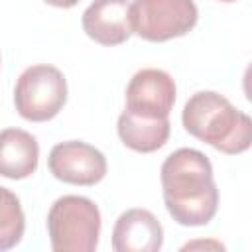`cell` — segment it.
I'll return each mask as SVG.
<instances>
[{
	"label": "cell",
	"instance_id": "1",
	"mask_svg": "<svg viewBox=\"0 0 252 252\" xmlns=\"http://www.w3.org/2000/svg\"><path fill=\"white\" fill-rule=\"evenodd\" d=\"M163 203L181 226H205L219 211V189L209 158L193 148L169 154L159 171Z\"/></svg>",
	"mask_w": 252,
	"mask_h": 252
},
{
	"label": "cell",
	"instance_id": "2",
	"mask_svg": "<svg viewBox=\"0 0 252 252\" xmlns=\"http://www.w3.org/2000/svg\"><path fill=\"white\" fill-rule=\"evenodd\" d=\"M183 128L211 148L236 156L252 144V120L224 94L199 91L189 96L181 112Z\"/></svg>",
	"mask_w": 252,
	"mask_h": 252
},
{
	"label": "cell",
	"instance_id": "3",
	"mask_svg": "<svg viewBox=\"0 0 252 252\" xmlns=\"http://www.w3.org/2000/svg\"><path fill=\"white\" fill-rule=\"evenodd\" d=\"M100 211L83 195L59 197L47 213V234L55 252H94L100 236Z\"/></svg>",
	"mask_w": 252,
	"mask_h": 252
},
{
	"label": "cell",
	"instance_id": "4",
	"mask_svg": "<svg viewBox=\"0 0 252 252\" xmlns=\"http://www.w3.org/2000/svg\"><path fill=\"white\" fill-rule=\"evenodd\" d=\"M67 102V79L47 63L28 67L16 81L14 104L28 122H47L55 118Z\"/></svg>",
	"mask_w": 252,
	"mask_h": 252
},
{
	"label": "cell",
	"instance_id": "5",
	"mask_svg": "<svg viewBox=\"0 0 252 252\" xmlns=\"http://www.w3.org/2000/svg\"><path fill=\"white\" fill-rule=\"evenodd\" d=\"M199 20L193 0H134L130 4L132 33L161 43L189 33Z\"/></svg>",
	"mask_w": 252,
	"mask_h": 252
},
{
	"label": "cell",
	"instance_id": "6",
	"mask_svg": "<svg viewBox=\"0 0 252 252\" xmlns=\"http://www.w3.org/2000/svg\"><path fill=\"white\" fill-rule=\"evenodd\" d=\"M47 167L55 179L83 187L100 183L108 171L104 154L81 140L55 144L49 152Z\"/></svg>",
	"mask_w": 252,
	"mask_h": 252
},
{
	"label": "cell",
	"instance_id": "7",
	"mask_svg": "<svg viewBox=\"0 0 252 252\" xmlns=\"http://www.w3.org/2000/svg\"><path fill=\"white\" fill-rule=\"evenodd\" d=\"M177 87L173 77L156 67L134 73L126 87V112L142 118H169L175 104Z\"/></svg>",
	"mask_w": 252,
	"mask_h": 252
},
{
	"label": "cell",
	"instance_id": "8",
	"mask_svg": "<svg viewBox=\"0 0 252 252\" xmlns=\"http://www.w3.org/2000/svg\"><path fill=\"white\" fill-rule=\"evenodd\" d=\"M130 0H93L83 12V32L96 43L112 47L132 35Z\"/></svg>",
	"mask_w": 252,
	"mask_h": 252
},
{
	"label": "cell",
	"instance_id": "9",
	"mask_svg": "<svg viewBox=\"0 0 252 252\" xmlns=\"http://www.w3.org/2000/svg\"><path fill=\"white\" fill-rule=\"evenodd\" d=\"M161 244L163 226L148 209H128L112 226V250L116 252H158Z\"/></svg>",
	"mask_w": 252,
	"mask_h": 252
},
{
	"label": "cell",
	"instance_id": "10",
	"mask_svg": "<svg viewBox=\"0 0 252 252\" xmlns=\"http://www.w3.org/2000/svg\"><path fill=\"white\" fill-rule=\"evenodd\" d=\"M39 161V144L33 134L22 128L0 130V175L6 179H26L33 175Z\"/></svg>",
	"mask_w": 252,
	"mask_h": 252
},
{
	"label": "cell",
	"instance_id": "11",
	"mask_svg": "<svg viewBox=\"0 0 252 252\" xmlns=\"http://www.w3.org/2000/svg\"><path fill=\"white\" fill-rule=\"evenodd\" d=\"M116 132L126 148L140 154H152L165 146L171 124L169 118H142L124 110L118 116Z\"/></svg>",
	"mask_w": 252,
	"mask_h": 252
},
{
	"label": "cell",
	"instance_id": "12",
	"mask_svg": "<svg viewBox=\"0 0 252 252\" xmlns=\"http://www.w3.org/2000/svg\"><path fill=\"white\" fill-rule=\"evenodd\" d=\"M26 217L16 193L0 185V252L18 246L24 238Z\"/></svg>",
	"mask_w": 252,
	"mask_h": 252
},
{
	"label": "cell",
	"instance_id": "13",
	"mask_svg": "<svg viewBox=\"0 0 252 252\" xmlns=\"http://www.w3.org/2000/svg\"><path fill=\"white\" fill-rule=\"evenodd\" d=\"M45 4H49V6H55V8H73V6H77L81 0H43Z\"/></svg>",
	"mask_w": 252,
	"mask_h": 252
},
{
	"label": "cell",
	"instance_id": "14",
	"mask_svg": "<svg viewBox=\"0 0 252 252\" xmlns=\"http://www.w3.org/2000/svg\"><path fill=\"white\" fill-rule=\"evenodd\" d=\"M195 246H205V248H207V246H213V248H220V250L224 248V246L219 244V242H203V240H199V242H189V244H185L183 250H189V248H195Z\"/></svg>",
	"mask_w": 252,
	"mask_h": 252
},
{
	"label": "cell",
	"instance_id": "15",
	"mask_svg": "<svg viewBox=\"0 0 252 252\" xmlns=\"http://www.w3.org/2000/svg\"><path fill=\"white\" fill-rule=\"evenodd\" d=\"M220 2H236V0H220Z\"/></svg>",
	"mask_w": 252,
	"mask_h": 252
}]
</instances>
